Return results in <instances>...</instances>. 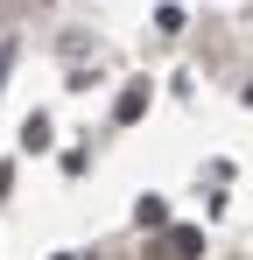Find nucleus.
<instances>
[{
    "mask_svg": "<svg viewBox=\"0 0 253 260\" xmlns=\"http://www.w3.org/2000/svg\"><path fill=\"white\" fill-rule=\"evenodd\" d=\"M183 21H190V14H183L176 0H169V7H155V28H162V36H183Z\"/></svg>",
    "mask_w": 253,
    "mask_h": 260,
    "instance_id": "1",
    "label": "nucleus"
},
{
    "mask_svg": "<svg viewBox=\"0 0 253 260\" xmlns=\"http://www.w3.org/2000/svg\"><path fill=\"white\" fill-rule=\"evenodd\" d=\"M176 253L197 260V253H204V232H197V225H183V232H176Z\"/></svg>",
    "mask_w": 253,
    "mask_h": 260,
    "instance_id": "2",
    "label": "nucleus"
},
{
    "mask_svg": "<svg viewBox=\"0 0 253 260\" xmlns=\"http://www.w3.org/2000/svg\"><path fill=\"white\" fill-rule=\"evenodd\" d=\"M134 218H141V225H162L169 204H162V197H141V204H134Z\"/></svg>",
    "mask_w": 253,
    "mask_h": 260,
    "instance_id": "3",
    "label": "nucleus"
},
{
    "mask_svg": "<svg viewBox=\"0 0 253 260\" xmlns=\"http://www.w3.org/2000/svg\"><path fill=\"white\" fill-rule=\"evenodd\" d=\"M21 141H28V148H49V120H42V113H36V120L21 127Z\"/></svg>",
    "mask_w": 253,
    "mask_h": 260,
    "instance_id": "4",
    "label": "nucleus"
},
{
    "mask_svg": "<svg viewBox=\"0 0 253 260\" xmlns=\"http://www.w3.org/2000/svg\"><path fill=\"white\" fill-rule=\"evenodd\" d=\"M7 71H14V43H0V85H7Z\"/></svg>",
    "mask_w": 253,
    "mask_h": 260,
    "instance_id": "5",
    "label": "nucleus"
},
{
    "mask_svg": "<svg viewBox=\"0 0 253 260\" xmlns=\"http://www.w3.org/2000/svg\"><path fill=\"white\" fill-rule=\"evenodd\" d=\"M49 260H78V253H49Z\"/></svg>",
    "mask_w": 253,
    "mask_h": 260,
    "instance_id": "6",
    "label": "nucleus"
}]
</instances>
